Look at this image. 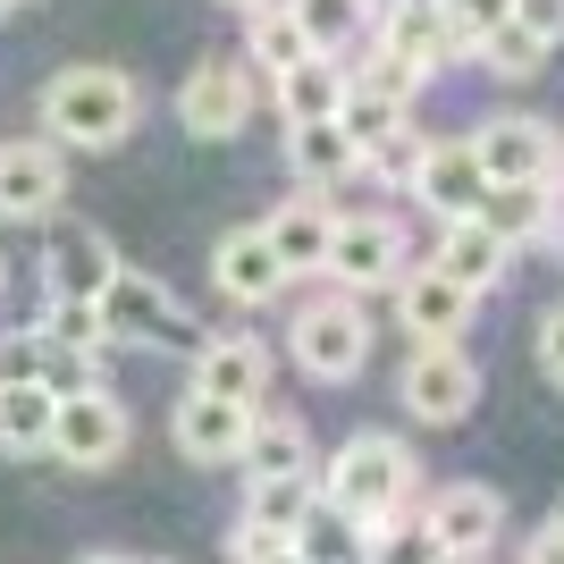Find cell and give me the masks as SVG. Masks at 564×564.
<instances>
[{
    "mask_svg": "<svg viewBox=\"0 0 564 564\" xmlns=\"http://www.w3.org/2000/svg\"><path fill=\"white\" fill-rule=\"evenodd\" d=\"M143 118V85L127 68H59L43 85V135L68 152H118Z\"/></svg>",
    "mask_w": 564,
    "mask_h": 564,
    "instance_id": "6da1fadb",
    "label": "cell"
},
{
    "mask_svg": "<svg viewBox=\"0 0 564 564\" xmlns=\"http://www.w3.org/2000/svg\"><path fill=\"white\" fill-rule=\"evenodd\" d=\"M413 447L404 438H379V430H354L346 447L321 464V506L329 514H346L354 531H379L388 514H404L413 506Z\"/></svg>",
    "mask_w": 564,
    "mask_h": 564,
    "instance_id": "7a4b0ae2",
    "label": "cell"
},
{
    "mask_svg": "<svg viewBox=\"0 0 564 564\" xmlns=\"http://www.w3.org/2000/svg\"><path fill=\"white\" fill-rule=\"evenodd\" d=\"M101 337H110V346H203L194 312L177 304L152 270H127V261H118V279L101 286Z\"/></svg>",
    "mask_w": 564,
    "mask_h": 564,
    "instance_id": "3957f363",
    "label": "cell"
},
{
    "mask_svg": "<svg viewBox=\"0 0 564 564\" xmlns=\"http://www.w3.org/2000/svg\"><path fill=\"white\" fill-rule=\"evenodd\" d=\"M295 371L304 379H354L362 362H371V321H362V304L354 295H312L304 312H295Z\"/></svg>",
    "mask_w": 564,
    "mask_h": 564,
    "instance_id": "277c9868",
    "label": "cell"
},
{
    "mask_svg": "<svg viewBox=\"0 0 564 564\" xmlns=\"http://www.w3.org/2000/svg\"><path fill=\"white\" fill-rule=\"evenodd\" d=\"M127 438H135V430H127V404H118L101 379H94V388H68V397H59L51 455H59L68 471H110L118 455H127Z\"/></svg>",
    "mask_w": 564,
    "mask_h": 564,
    "instance_id": "5b68a950",
    "label": "cell"
},
{
    "mask_svg": "<svg viewBox=\"0 0 564 564\" xmlns=\"http://www.w3.org/2000/svg\"><path fill=\"white\" fill-rule=\"evenodd\" d=\"M397 397H404V413H413V422L455 430L471 404H480V362H471L464 346H413V362H404V379H397Z\"/></svg>",
    "mask_w": 564,
    "mask_h": 564,
    "instance_id": "8992f818",
    "label": "cell"
},
{
    "mask_svg": "<svg viewBox=\"0 0 564 564\" xmlns=\"http://www.w3.org/2000/svg\"><path fill=\"white\" fill-rule=\"evenodd\" d=\"M471 161L489 186H547L564 169V143L547 118H480L471 127Z\"/></svg>",
    "mask_w": 564,
    "mask_h": 564,
    "instance_id": "52a82bcc",
    "label": "cell"
},
{
    "mask_svg": "<svg viewBox=\"0 0 564 564\" xmlns=\"http://www.w3.org/2000/svg\"><path fill=\"white\" fill-rule=\"evenodd\" d=\"M245 118H253V68H245V59H203V68L177 85V127H186L194 143L245 135Z\"/></svg>",
    "mask_w": 564,
    "mask_h": 564,
    "instance_id": "ba28073f",
    "label": "cell"
},
{
    "mask_svg": "<svg viewBox=\"0 0 564 564\" xmlns=\"http://www.w3.org/2000/svg\"><path fill=\"white\" fill-rule=\"evenodd\" d=\"M337 286H397L404 279V228L388 212H346L337 219V236H329V261H321Z\"/></svg>",
    "mask_w": 564,
    "mask_h": 564,
    "instance_id": "9c48e42d",
    "label": "cell"
},
{
    "mask_svg": "<svg viewBox=\"0 0 564 564\" xmlns=\"http://www.w3.org/2000/svg\"><path fill=\"white\" fill-rule=\"evenodd\" d=\"M68 203V161H59V143L51 135H25V143H0V219H51Z\"/></svg>",
    "mask_w": 564,
    "mask_h": 564,
    "instance_id": "30bf717a",
    "label": "cell"
},
{
    "mask_svg": "<svg viewBox=\"0 0 564 564\" xmlns=\"http://www.w3.org/2000/svg\"><path fill=\"white\" fill-rule=\"evenodd\" d=\"M253 413H261V404H228V397L186 388V397L169 404V438H177V455H186V464H236V455H245Z\"/></svg>",
    "mask_w": 564,
    "mask_h": 564,
    "instance_id": "8fae6325",
    "label": "cell"
},
{
    "mask_svg": "<svg viewBox=\"0 0 564 564\" xmlns=\"http://www.w3.org/2000/svg\"><path fill=\"white\" fill-rule=\"evenodd\" d=\"M286 279H295V270L279 261V245H270L261 228H228V236L212 245V286L228 295V304H245V312L279 304Z\"/></svg>",
    "mask_w": 564,
    "mask_h": 564,
    "instance_id": "7c38bea8",
    "label": "cell"
},
{
    "mask_svg": "<svg viewBox=\"0 0 564 564\" xmlns=\"http://www.w3.org/2000/svg\"><path fill=\"white\" fill-rule=\"evenodd\" d=\"M397 321L422 346H455L471 321V286H455L438 261H404V279H397Z\"/></svg>",
    "mask_w": 564,
    "mask_h": 564,
    "instance_id": "4fadbf2b",
    "label": "cell"
},
{
    "mask_svg": "<svg viewBox=\"0 0 564 564\" xmlns=\"http://www.w3.org/2000/svg\"><path fill=\"white\" fill-rule=\"evenodd\" d=\"M430 531H438V547H447V564H471L489 556L497 531H506V506H497V489H480V480H455V489L430 497Z\"/></svg>",
    "mask_w": 564,
    "mask_h": 564,
    "instance_id": "5bb4252c",
    "label": "cell"
},
{
    "mask_svg": "<svg viewBox=\"0 0 564 564\" xmlns=\"http://www.w3.org/2000/svg\"><path fill=\"white\" fill-rule=\"evenodd\" d=\"M404 194H413L430 219H471V212H480V194H489V177H480V161H471V135L464 143H430Z\"/></svg>",
    "mask_w": 564,
    "mask_h": 564,
    "instance_id": "9a60e30c",
    "label": "cell"
},
{
    "mask_svg": "<svg viewBox=\"0 0 564 564\" xmlns=\"http://www.w3.org/2000/svg\"><path fill=\"white\" fill-rule=\"evenodd\" d=\"M379 51H397V59H413L422 76H438L455 51H464V34L447 25L438 0H388V18H379Z\"/></svg>",
    "mask_w": 564,
    "mask_h": 564,
    "instance_id": "2e32d148",
    "label": "cell"
},
{
    "mask_svg": "<svg viewBox=\"0 0 564 564\" xmlns=\"http://www.w3.org/2000/svg\"><path fill=\"white\" fill-rule=\"evenodd\" d=\"M430 261L447 270L455 286H471V295H489L497 279H506V261H514V245L489 228V219H438V245H430Z\"/></svg>",
    "mask_w": 564,
    "mask_h": 564,
    "instance_id": "e0dca14e",
    "label": "cell"
},
{
    "mask_svg": "<svg viewBox=\"0 0 564 564\" xmlns=\"http://www.w3.org/2000/svg\"><path fill=\"white\" fill-rule=\"evenodd\" d=\"M51 295H68V304H101V286L118 279V253H110V236L101 228H51Z\"/></svg>",
    "mask_w": 564,
    "mask_h": 564,
    "instance_id": "ac0fdd59",
    "label": "cell"
},
{
    "mask_svg": "<svg viewBox=\"0 0 564 564\" xmlns=\"http://www.w3.org/2000/svg\"><path fill=\"white\" fill-rule=\"evenodd\" d=\"M194 388H203V397H228V404H261V388H270V346H261V337H203V346H194Z\"/></svg>",
    "mask_w": 564,
    "mask_h": 564,
    "instance_id": "d6986e66",
    "label": "cell"
},
{
    "mask_svg": "<svg viewBox=\"0 0 564 564\" xmlns=\"http://www.w3.org/2000/svg\"><path fill=\"white\" fill-rule=\"evenodd\" d=\"M261 236L279 245V261L304 279V270H321L329 261V236H337V212H329V194H295V203H279V212L261 219Z\"/></svg>",
    "mask_w": 564,
    "mask_h": 564,
    "instance_id": "ffe728a7",
    "label": "cell"
},
{
    "mask_svg": "<svg viewBox=\"0 0 564 564\" xmlns=\"http://www.w3.org/2000/svg\"><path fill=\"white\" fill-rule=\"evenodd\" d=\"M354 94V76L337 68V51H312V59H295V68H279V110L286 127H321V118H337Z\"/></svg>",
    "mask_w": 564,
    "mask_h": 564,
    "instance_id": "44dd1931",
    "label": "cell"
},
{
    "mask_svg": "<svg viewBox=\"0 0 564 564\" xmlns=\"http://www.w3.org/2000/svg\"><path fill=\"white\" fill-rule=\"evenodd\" d=\"M286 169H295V186H304V194H337L354 169H362V152L346 143L337 118H321V127H295V135H286Z\"/></svg>",
    "mask_w": 564,
    "mask_h": 564,
    "instance_id": "7402d4cb",
    "label": "cell"
},
{
    "mask_svg": "<svg viewBox=\"0 0 564 564\" xmlns=\"http://www.w3.org/2000/svg\"><path fill=\"white\" fill-rule=\"evenodd\" d=\"M51 422H59V388L51 379L0 388V455H51Z\"/></svg>",
    "mask_w": 564,
    "mask_h": 564,
    "instance_id": "603a6c76",
    "label": "cell"
},
{
    "mask_svg": "<svg viewBox=\"0 0 564 564\" xmlns=\"http://www.w3.org/2000/svg\"><path fill=\"white\" fill-rule=\"evenodd\" d=\"M236 464H245V480H286V471H312V438L295 413H253Z\"/></svg>",
    "mask_w": 564,
    "mask_h": 564,
    "instance_id": "cb8c5ba5",
    "label": "cell"
},
{
    "mask_svg": "<svg viewBox=\"0 0 564 564\" xmlns=\"http://www.w3.org/2000/svg\"><path fill=\"white\" fill-rule=\"evenodd\" d=\"M245 68H295V59H312V34H304V18H295V0H253L245 9Z\"/></svg>",
    "mask_w": 564,
    "mask_h": 564,
    "instance_id": "d4e9b609",
    "label": "cell"
},
{
    "mask_svg": "<svg viewBox=\"0 0 564 564\" xmlns=\"http://www.w3.org/2000/svg\"><path fill=\"white\" fill-rule=\"evenodd\" d=\"M471 219H489L506 245H531V236L556 228V186H489Z\"/></svg>",
    "mask_w": 564,
    "mask_h": 564,
    "instance_id": "484cf974",
    "label": "cell"
},
{
    "mask_svg": "<svg viewBox=\"0 0 564 564\" xmlns=\"http://www.w3.org/2000/svg\"><path fill=\"white\" fill-rule=\"evenodd\" d=\"M312 506H321V497H312V471H286V480H245V522L279 531V540H295V531H304Z\"/></svg>",
    "mask_w": 564,
    "mask_h": 564,
    "instance_id": "4316f807",
    "label": "cell"
},
{
    "mask_svg": "<svg viewBox=\"0 0 564 564\" xmlns=\"http://www.w3.org/2000/svg\"><path fill=\"white\" fill-rule=\"evenodd\" d=\"M362 564H447V547L422 514H388L379 531H362Z\"/></svg>",
    "mask_w": 564,
    "mask_h": 564,
    "instance_id": "83f0119b",
    "label": "cell"
},
{
    "mask_svg": "<svg viewBox=\"0 0 564 564\" xmlns=\"http://www.w3.org/2000/svg\"><path fill=\"white\" fill-rule=\"evenodd\" d=\"M471 59H480V76H506V85H531V76L547 68V43H531L514 18L506 25H489L480 43H471Z\"/></svg>",
    "mask_w": 564,
    "mask_h": 564,
    "instance_id": "f1b7e54d",
    "label": "cell"
},
{
    "mask_svg": "<svg viewBox=\"0 0 564 564\" xmlns=\"http://www.w3.org/2000/svg\"><path fill=\"white\" fill-rule=\"evenodd\" d=\"M34 337H43L51 354H101L110 346V337H101V304H68V295H43Z\"/></svg>",
    "mask_w": 564,
    "mask_h": 564,
    "instance_id": "f546056e",
    "label": "cell"
},
{
    "mask_svg": "<svg viewBox=\"0 0 564 564\" xmlns=\"http://www.w3.org/2000/svg\"><path fill=\"white\" fill-rule=\"evenodd\" d=\"M295 556L304 564H362V531L346 514H329V506H312L304 531H295Z\"/></svg>",
    "mask_w": 564,
    "mask_h": 564,
    "instance_id": "4dcf8cb0",
    "label": "cell"
},
{
    "mask_svg": "<svg viewBox=\"0 0 564 564\" xmlns=\"http://www.w3.org/2000/svg\"><path fill=\"white\" fill-rule=\"evenodd\" d=\"M337 127H346V143H354V152H379V143H388V135L404 127V110H397L388 94H371V85H354V94H346V110H337Z\"/></svg>",
    "mask_w": 564,
    "mask_h": 564,
    "instance_id": "1f68e13d",
    "label": "cell"
},
{
    "mask_svg": "<svg viewBox=\"0 0 564 564\" xmlns=\"http://www.w3.org/2000/svg\"><path fill=\"white\" fill-rule=\"evenodd\" d=\"M295 18H304L312 51H337L362 34V0H295Z\"/></svg>",
    "mask_w": 564,
    "mask_h": 564,
    "instance_id": "d6a6232c",
    "label": "cell"
},
{
    "mask_svg": "<svg viewBox=\"0 0 564 564\" xmlns=\"http://www.w3.org/2000/svg\"><path fill=\"white\" fill-rule=\"evenodd\" d=\"M362 85H371V94H388L397 110H413V94H422L430 76L413 68V59H397V51H371V59H362Z\"/></svg>",
    "mask_w": 564,
    "mask_h": 564,
    "instance_id": "836d02e7",
    "label": "cell"
},
{
    "mask_svg": "<svg viewBox=\"0 0 564 564\" xmlns=\"http://www.w3.org/2000/svg\"><path fill=\"white\" fill-rule=\"evenodd\" d=\"M422 152H430V143L413 135V127H397V135L379 143V152H362V169H379V177H397V186H413V169H422Z\"/></svg>",
    "mask_w": 564,
    "mask_h": 564,
    "instance_id": "e575fe53",
    "label": "cell"
},
{
    "mask_svg": "<svg viewBox=\"0 0 564 564\" xmlns=\"http://www.w3.org/2000/svg\"><path fill=\"white\" fill-rule=\"evenodd\" d=\"M438 9H447V25L464 34V51L480 43L489 25H506V18H514V0H438Z\"/></svg>",
    "mask_w": 564,
    "mask_h": 564,
    "instance_id": "d590c367",
    "label": "cell"
},
{
    "mask_svg": "<svg viewBox=\"0 0 564 564\" xmlns=\"http://www.w3.org/2000/svg\"><path fill=\"white\" fill-rule=\"evenodd\" d=\"M18 379H43V337H0V388H18Z\"/></svg>",
    "mask_w": 564,
    "mask_h": 564,
    "instance_id": "8d00e7d4",
    "label": "cell"
},
{
    "mask_svg": "<svg viewBox=\"0 0 564 564\" xmlns=\"http://www.w3.org/2000/svg\"><path fill=\"white\" fill-rule=\"evenodd\" d=\"M514 25L531 34V43L556 51V43H564V0H514Z\"/></svg>",
    "mask_w": 564,
    "mask_h": 564,
    "instance_id": "74e56055",
    "label": "cell"
},
{
    "mask_svg": "<svg viewBox=\"0 0 564 564\" xmlns=\"http://www.w3.org/2000/svg\"><path fill=\"white\" fill-rule=\"evenodd\" d=\"M279 547H295V540H279V531H261V522H236V540H228V556L236 564H270Z\"/></svg>",
    "mask_w": 564,
    "mask_h": 564,
    "instance_id": "f35d334b",
    "label": "cell"
},
{
    "mask_svg": "<svg viewBox=\"0 0 564 564\" xmlns=\"http://www.w3.org/2000/svg\"><path fill=\"white\" fill-rule=\"evenodd\" d=\"M540 362H547V379L564 388V304L540 312Z\"/></svg>",
    "mask_w": 564,
    "mask_h": 564,
    "instance_id": "ab89813d",
    "label": "cell"
},
{
    "mask_svg": "<svg viewBox=\"0 0 564 564\" xmlns=\"http://www.w3.org/2000/svg\"><path fill=\"white\" fill-rule=\"evenodd\" d=\"M547 540H556V547H564V506H556V514H547Z\"/></svg>",
    "mask_w": 564,
    "mask_h": 564,
    "instance_id": "60d3db41",
    "label": "cell"
},
{
    "mask_svg": "<svg viewBox=\"0 0 564 564\" xmlns=\"http://www.w3.org/2000/svg\"><path fill=\"white\" fill-rule=\"evenodd\" d=\"M270 564H304V556H295V547H279V556H270Z\"/></svg>",
    "mask_w": 564,
    "mask_h": 564,
    "instance_id": "b9f144b4",
    "label": "cell"
},
{
    "mask_svg": "<svg viewBox=\"0 0 564 564\" xmlns=\"http://www.w3.org/2000/svg\"><path fill=\"white\" fill-rule=\"evenodd\" d=\"M85 564H127V556H85Z\"/></svg>",
    "mask_w": 564,
    "mask_h": 564,
    "instance_id": "7bdbcfd3",
    "label": "cell"
},
{
    "mask_svg": "<svg viewBox=\"0 0 564 564\" xmlns=\"http://www.w3.org/2000/svg\"><path fill=\"white\" fill-rule=\"evenodd\" d=\"M0 279H9V261H0Z\"/></svg>",
    "mask_w": 564,
    "mask_h": 564,
    "instance_id": "ee69618b",
    "label": "cell"
},
{
    "mask_svg": "<svg viewBox=\"0 0 564 564\" xmlns=\"http://www.w3.org/2000/svg\"><path fill=\"white\" fill-rule=\"evenodd\" d=\"M236 9H253V0H236Z\"/></svg>",
    "mask_w": 564,
    "mask_h": 564,
    "instance_id": "f6af8a7d",
    "label": "cell"
},
{
    "mask_svg": "<svg viewBox=\"0 0 564 564\" xmlns=\"http://www.w3.org/2000/svg\"><path fill=\"white\" fill-rule=\"evenodd\" d=\"M152 564H161V556H152Z\"/></svg>",
    "mask_w": 564,
    "mask_h": 564,
    "instance_id": "bcb514c9",
    "label": "cell"
}]
</instances>
